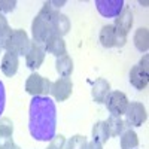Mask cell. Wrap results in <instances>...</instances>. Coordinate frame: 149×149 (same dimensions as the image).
<instances>
[{
  "label": "cell",
  "instance_id": "1",
  "mask_svg": "<svg viewBox=\"0 0 149 149\" xmlns=\"http://www.w3.org/2000/svg\"><path fill=\"white\" fill-rule=\"evenodd\" d=\"M57 130V107L49 97H33L29 107V131L37 142H51Z\"/></svg>",
  "mask_w": 149,
  "mask_h": 149
},
{
  "label": "cell",
  "instance_id": "2",
  "mask_svg": "<svg viewBox=\"0 0 149 149\" xmlns=\"http://www.w3.org/2000/svg\"><path fill=\"white\" fill-rule=\"evenodd\" d=\"M60 17V10L52 8L49 2H45L31 22V36L33 42L45 45L51 36L55 34V22Z\"/></svg>",
  "mask_w": 149,
  "mask_h": 149
},
{
  "label": "cell",
  "instance_id": "3",
  "mask_svg": "<svg viewBox=\"0 0 149 149\" xmlns=\"http://www.w3.org/2000/svg\"><path fill=\"white\" fill-rule=\"evenodd\" d=\"M30 37L29 34L26 33V30L22 29H15V30H10V33L8 34L6 40H5V45H3V49L6 52H10V54H15V55H26L29 48H30Z\"/></svg>",
  "mask_w": 149,
  "mask_h": 149
},
{
  "label": "cell",
  "instance_id": "4",
  "mask_svg": "<svg viewBox=\"0 0 149 149\" xmlns=\"http://www.w3.org/2000/svg\"><path fill=\"white\" fill-rule=\"evenodd\" d=\"M51 81L42 76L37 72H33L26 79V91L31 94L33 97H48L51 91Z\"/></svg>",
  "mask_w": 149,
  "mask_h": 149
},
{
  "label": "cell",
  "instance_id": "5",
  "mask_svg": "<svg viewBox=\"0 0 149 149\" xmlns=\"http://www.w3.org/2000/svg\"><path fill=\"white\" fill-rule=\"evenodd\" d=\"M128 103L130 102H128L127 95L121 91H110L104 100V104L109 110V113L115 115V116H122L125 113Z\"/></svg>",
  "mask_w": 149,
  "mask_h": 149
},
{
  "label": "cell",
  "instance_id": "6",
  "mask_svg": "<svg viewBox=\"0 0 149 149\" xmlns=\"http://www.w3.org/2000/svg\"><path fill=\"white\" fill-rule=\"evenodd\" d=\"M125 124L128 127H140L146 122L148 113H146V107L139 103V102H131L127 106L125 110Z\"/></svg>",
  "mask_w": 149,
  "mask_h": 149
},
{
  "label": "cell",
  "instance_id": "7",
  "mask_svg": "<svg viewBox=\"0 0 149 149\" xmlns=\"http://www.w3.org/2000/svg\"><path fill=\"white\" fill-rule=\"evenodd\" d=\"M45 46L40 45V43H37V42H33L30 43V48H29V51L26 54V64L30 70L36 72L37 69H39L42 64H43V61H45Z\"/></svg>",
  "mask_w": 149,
  "mask_h": 149
},
{
  "label": "cell",
  "instance_id": "8",
  "mask_svg": "<svg viewBox=\"0 0 149 149\" xmlns=\"http://www.w3.org/2000/svg\"><path fill=\"white\" fill-rule=\"evenodd\" d=\"M124 6V0H95V9L104 18H116Z\"/></svg>",
  "mask_w": 149,
  "mask_h": 149
},
{
  "label": "cell",
  "instance_id": "9",
  "mask_svg": "<svg viewBox=\"0 0 149 149\" xmlns=\"http://www.w3.org/2000/svg\"><path fill=\"white\" fill-rule=\"evenodd\" d=\"M72 93H73V82L70 81V78H60L51 84L49 94L55 98V102H66L72 95Z\"/></svg>",
  "mask_w": 149,
  "mask_h": 149
},
{
  "label": "cell",
  "instance_id": "10",
  "mask_svg": "<svg viewBox=\"0 0 149 149\" xmlns=\"http://www.w3.org/2000/svg\"><path fill=\"white\" fill-rule=\"evenodd\" d=\"M110 93V84L109 81H106L104 78H98L95 79V82L93 84V88H91V95H93V100L97 104H102L104 103L107 94Z\"/></svg>",
  "mask_w": 149,
  "mask_h": 149
},
{
  "label": "cell",
  "instance_id": "11",
  "mask_svg": "<svg viewBox=\"0 0 149 149\" xmlns=\"http://www.w3.org/2000/svg\"><path fill=\"white\" fill-rule=\"evenodd\" d=\"M45 46V51H48L49 54H52L54 57H63V55H67V48H66V42L63 37H60L57 34L51 36L49 39L46 40V43L43 45Z\"/></svg>",
  "mask_w": 149,
  "mask_h": 149
},
{
  "label": "cell",
  "instance_id": "12",
  "mask_svg": "<svg viewBox=\"0 0 149 149\" xmlns=\"http://www.w3.org/2000/svg\"><path fill=\"white\" fill-rule=\"evenodd\" d=\"M130 84L136 90H145L149 84V72L143 70L140 66H134L130 70Z\"/></svg>",
  "mask_w": 149,
  "mask_h": 149
},
{
  "label": "cell",
  "instance_id": "13",
  "mask_svg": "<svg viewBox=\"0 0 149 149\" xmlns=\"http://www.w3.org/2000/svg\"><path fill=\"white\" fill-rule=\"evenodd\" d=\"M19 67V58L15 54H10V52H5L3 58H2V64H0V69H2L5 76L12 78L14 74H17Z\"/></svg>",
  "mask_w": 149,
  "mask_h": 149
},
{
  "label": "cell",
  "instance_id": "14",
  "mask_svg": "<svg viewBox=\"0 0 149 149\" xmlns=\"http://www.w3.org/2000/svg\"><path fill=\"white\" fill-rule=\"evenodd\" d=\"M133 22H134V19H133V12H131V9H130L128 6H124L122 12L115 18L113 26H115L116 29H119L121 31H124V33L128 34L130 30H131V27H133Z\"/></svg>",
  "mask_w": 149,
  "mask_h": 149
},
{
  "label": "cell",
  "instance_id": "15",
  "mask_svg": "<svg viewBox=\"0 0 149 149\" xmlns=\"http://www.w3.org/2000/svg\"><path fill=\"white\" fill-rule=\"evenodd\" d=\"M100 43L103 48H113L116 46V29L113 27V24H107L103 26L100 30Z\"/></svg>",
  "mask_w": 149,
  "mask_h": 149
},
{
  "label": "cell",
  "instance_id": "16",
  "mask_svg": "<svg viewBox=\"0 0 149 149\" xmlns=\"http://www.w3.org/2000/svg\"><path fill=\"white\" fill-rule=\"evenodd\" d=\"M119 143L121 149H136L139 146V137L131 127H127L119 136Z\"/></svg>",
  "mask_w": 149,
  "mask_h": 149
},
{
  "label": "cell",
  "instance_id": "17",
  "mask_svg": "<svg viewBox=\"0 0 149 149\" xmlns=\"http://www.w3.org/2000/svg\"><path fill=\"white\" fill-rule=\"evenodd\" d=\"M73 60L69 55H63V57H58L55 61V70L60 74V78H70L72 73H73Z\"/></svg>",
  "mask_w": 149,
  "mask_h": 149
},
{
  "label": "cell",
  "instance_id": "18",
  "mask_svg": "<svg viewBox=\"0 0 149 149\" xmlns=\"http://www.w3.org/2000/svg\"><path fill=\"white\" fill-rule=\"evenodd\" d=\"M106 124H107L109 136H110V137H118V136H121V133L128 127L127 124H125V121H124L121 116H115V115H110L107 118Z\"/></svg>",
  "mask_w": 149,
  "mask_h": 149
},
{
  "label": "cell",
  "instance_id": "19",
  "mask_svg": "<svg viewBox=\"0 0 149 149\" xmlns=\"http://www.w3.org/2000/svg\"><path fill=\"white\" fill-rule=\"evenodd\" d=\"M109 137L110 136H109V128H107L106 121H97L93 125V142L104 145Z\"/></svg>",
  "mask_w": 149,
  "mask_h": 149
},
{
  "label": "cell",
  "instance_id": "20",
  "mask_svg": "<svg viewBox=\"0 0 149 149\" xmlns=\"http://www.w3.org/2000/svg\"><path fill=\"white\" fill-rule=\"evenodd\" d=\"M133 42L134 46L139 49L140 52H146L149 48V31L146 27H140L139 30H136L133 36Z\"/></svg>",
  "mask_w": 149,
  "mask_h": 149
},
{
  "label": "cell",
  "instance_id": "21",
  "mask_svg": "<svg viewBox=\"0 0 149 149\" xmlns=\"http://www.w3.org/2000/svg\"><path fill=\"white\" fill-rule=\"evenodd\" d=\"M70 30V19L67 15L64 14H60L57 22H55V34L60 37H64Z\"/></svg>",
  "mask_w": 149,
  "mask_h": 149
},
{
  "label": "cell",
  "instance_id": "22",
  "mask_svg": "<svg viewBox=\"0 0 149 149\" xmlns=\"http://www.w3.org/2000/svg\"><path fill=\"white\" fill-rule=\"evenodd\" d=\"M86 145H88V140H86L85 136L74 134L66 142V149H85Z\"/></svg>",
  "mask_w": 149,
  "mask_h": 149
},
{
  "label": "cell",
  "instance_id": "23",
  "mask_svg": "<svg viewBox=\"0 0 149 149\" xmlns=\"http://www.w3.org/2000/svg\"><path fill=\"white\" fill-rule=\"evenodd\" d=\"M14 134V122L10 118H0V137H12Z\"/></svg>",
  "mask_w": 149,
  "mask_h": 149
},
{
  "label": "cell",
  "instance_id": "24",
  "mask_svg": "<svg viewBox=\"0 0 149 149\" xmlns=\"http://www.w3.org/2000/svg\"><path fill=\"white\" fill-rule=\"evenodd\" d=\"M10 26H9V22L6 19V17L3 14H0V52L3 51V45H5V40H6V37L8 34L10 33Z\"/></svg>",
  "mask_w": 149,
  "mask_h": 149
},
{
  "label": "cell",
  "instance_id": "25",
  "mask_svg": "<svg viewBox=\"0 0 149 149\" xmlns=\"http://www.w3.org/2000/svg\"><path fill=\"white\" fill-rule=\"evenodd\" d=\"M66 137L63 134H55V137L49 142V145H48V148L46 149H66Z\"/></svg>",
  "mask_w": 149,
  "mask_h": 149
},
{
  "label": "cell",
  "instance_id": "26",
  "mask_svg": "<svg viewBox=\"0 0 149 149\" xmlns=\"http://www.w3.org/2000/svg\"><path fill=\"white\" fill-rule=\"evenodd\" d=\"M17 2L15 0H0V14H9L15 10Z\"/></svg>",
  "mask_w": 149,
  "mask_h": 149
},
{
  "label": "cell",
  "instance_id": "27",
  "mask_svg": "<svg viewBox=\"0 0 149 149\" xmlns=\"http://www.w3.org/2000/svg\"><path fill=\"white\" fill-rule=\"evenodd\" d=\"M5 103H6V93H5V85L0 81V118H2V113L5 110Z\"/></svg>",
  "mask_w": 149,
  "mask_h": 149
},
{
  "label": "cell",
  "instance_id": "28",
  "mask_svg": "<svg viewBox=\"0 0 149 149\" xmlns=\"http://www.w3.org/2000/svg\"><path fill=\"white\" fill-rule=\"evenodd\" d=\"M15 145L12 137H0V149H12Z\"/></svg>",
  "mask_w": 149,
  "mask_h": 149
},
{
  "label": "cell",
  "instance_id": "29",
  "mask_svg": "<svg viewBox=\"0 0 149 149\" xmlns=\"http://www.w3.org/2000/svg\"><path fill=\"white\" fill-rule=\"evenodd\" d=\"M137 66H140V67H142L143 70L149 72V66H148V55H143V58L140 60V63H139Z\"/></svg>",
  "mask_w": 149,
  "mask_h": 149
},
{
  "label": "cell",
  "instance_id": "30",
  "mask_svg": "<svg viewBox=\"0 0 149 149\" xmlns=\"http://www.w3.org/2000/svg\"><path fill=\"white\" fill-rule=\"evenodd\" d=\"M85 149H103V145L97 143V142H88V145H86Z\"/></svg>",
  "mask_w": 149,
  "mask_h": 149
},
{
  "label": "cell",
  "instance_id": "31",
  "mask_svg": "<svg viewBox=\"0 0 149 149\" xmlns=\"http://www.w3.org/2000/svg\"><path fill=\"white\" fill-rule=\"evenodd\" d=\"M12 149H21V148H19L18 145H14V148H12Z\"/></svg>",
  "mask_w": 149,
  "mask_h": 149
}]
</instances>
